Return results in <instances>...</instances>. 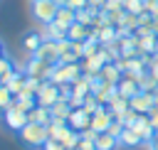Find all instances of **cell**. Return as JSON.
<instances>
[{
  "instance_id": "cell-1",
  "label": "cell",
  "mask_w": 158,
  "mask_h": 150,
  "mask_svg": "<svg viewBox=\"0 0 158 150\" xmlns=\"http://www.w3.org/2000/svg\"><path fill=\"white\" fill-rule=\"evenodd\" d=\"M17 133H20V140H22L25 148H42L49 140V128L42 125V123H32V120Z\"/></svg>"
},
{
  "instance_id": "cell-2",
  "label": "cell",
  "mask_w": 158,
  "mask_h": 150,
  "mask_svg": "<svg viewBox=\"0 0 158 150\" xmlns=\"http://www.w3.org/2000/svg\"><path fill=\"white\" fill-rule=\"evenodd\" d=\"M81 74H84L81 61H72V64H54V71H52L49 81H54V84H74Z\"/></svg>"
},
{
  "instance_id": "cell-3",
  "label": "cell",
  "mask_w": 158,
  "mask_h": 150,
  "mask_svg": "<svg viewBox=\"0 0 158 150\" xmlns=\"http://www.w3.org/2000/svg\"><path fill=\"white\" fill-rule=\"evenodd\" d=\"M81 59H84V42H72V39L59 42V64H72Z\"/></svg>"
},
{
  "instance_id": "cell-4",
  "label": "cell",
  "mask_w": 158,
  "mask_h": 150,
  "mask_svg": "<svg viewBox=\"0 0 158 150\" xmlns=\"http://www.w3.org/2000/svg\"><path fill=\"white\" fill-rule=\"evenodd\" d=\"M59 5L54 0H32V15L40 25H49L54 22V15H57Z\"/></svg>"
},
{
  "instance_id": "cell-5",
  "label": "cell",
  "mask_w": 158,
  "mask_h": 150,
  "mask_svg": "<svg viewBox=\"0 0 158 150\" xmlns=\"http://www.w3.org/2000/svg\"><path fill=\"white\" fill-rule=\"evenodd\" d=\"M35 98H37V106H44V108H52L57 101H59V84H54V81H44L42 86H40V91L35 93Z\"/></svg>"
},
{
  "instance_id": "cell-6",
  "label": "cell",
  "mask_w": 158,
  "mask_h": 150,
  "mask_svg": "<svg viewBox=\"0 0 158 150\" xmlns=\"http://www.w3.org/2000/svg\"><path fill=\"white\" fill-rule=\"evenodd\" d=\"M52 71H54V64H49V61H44V59H37V57H30V61H27V66H25V74H27V76H37V79H42V81H47V79L52 76Z\"/></svg>"
},
{
  "instance_id": "cell-7",
  "label": "cell",
  "mask_w": 158,
  "mask_h": 150,
  "mask_svg": "<svg viewBox=\"0 0 158 150\" xmlns=\"http://www.w3.org/2000/svg\"><path fill=\"white\" fill-rule=\"evenodd\" d=\"M116 118L111 116V111H109V106H99L94 113H91V130H96V133H106L109 128H111V123H114Z\"/></svg>"
},
{
  "instance_id": "cell-8",
  "label": "cell",
  "mask_w": 158,
  "mask_h": 150,
  "mask_svg": "<svg viewBox=\"0 0 158 150\" xmlns=\"http://www.w3.org/2000/svg\"><path fill=\"white\" fill-rule=\"evenodd\" d=\"M5 123H7L10 130H22V128L30 123V118H27L25 111H20V108L12 103L10 108H5Z\"/></svg>"
},
{
  "instance_id": "cell-9",
  "label": "cell",
  "mask_w": 158,
  "mask_h": 150,
  "mask_svg": "<svg viewBox=\"0 0 158 150\" xmlns=\"http://www.w3.org/2000/svg\"><path fill=\"white\" fill-rule=\"evenodd\" d=\"M131 108L136 111V113H141V116H148V111L156 106V93H148V91H141V93H136L131 101Z\"/></svg>"
},
{
  "instance_id": "cell-10",
  "label": "cell",
  "mask_w": 158,
  "mask_h": 150,
  "mask_svg": "<svg viewBox=\"0 0 158 150\" xmlns=\"http://www.w3.org/2000/svg\"><path fill=\"white\" fill-rule=\"evenodd\" d=\"M67 125H69L72 130H77V133H84V130L91 125V116H89L84 108H72V113H69V118H67Z\"/></svg>"
},
{
  "instance_id": "cell-11",
  "label": "cell",
  "mask_w": 158,
  "mask_h": 150,
  "mask_svg": "<svg viewBox=\"0 0 158 150\" xmlns=\"http://www.w3.org/2000/svg\"><path fill=\"white\" fill-rule=\"evenodd\" d=\"M32 57L44 59V61H49V64H59V42L44 39V42H42V47H40V49H37Z\"/></svg>"
},
{
  "instance_id": "cell-12",
  "label": "cell",
  "mask_w": 158,
  "mask_h": 150,
  "mask_svg": "<svg viewBox=\"0 0 158 150\" xmlns=\"http://www.w3.org/2000/svg\"><path fill=\"white\" fill-rule=\"evenodd\" d=\"M116 93L121 96V98H133L136 93H141V84H138V79H133V76H121V81L116 84Z\"/></svg>"
},
{
  "instance_id": "cell-13",
  "label": "cell",
  "mask_w": 158,
  "mask_h": 150,
  "mask_svg": "<svg viewBox=\"0 0 158 150\" xmlns=\"http://www.w3.org/2000/svg\"><path fill=\"white\" fill-rule=\"evenodd\" d=\"M138 49H141L143 57H153V54H158V34H156V32L138 34Z\"/></svg>"
},
{
  "instance_id": "cell-14",
  "label": "cell",
  "mask_w": 158,
  "mask_h": 150,
  "mask_svg": "<svg viewBox=\"0 0 158 150\" xmlns=\"http://www.w3.org/2000/svg\"><path fill=\"white\" fill-rule=\"evenodd\" d=\"M42 42H44V34H42L40 30H30V32L22 34V49L30 52V54H35V52L42 47Z\"/></svg>"
},
{
  "instance_id": "cell-15",
  "label": "cell",
  "mask_w": 158,
  "mask_h": 150,
  "mask_svg": "<svg viewBox=\"0 0 158 150\" xmlns=\"http://www.w3.org/2000/svg\"><path fill=\"white\" fill-rule=\"evenodd\" d=\"M121 76H123V71H121V66H118L116 61H109V64H104V69L99 71V79L109 81L111 86H116V84L121 81Z\"/></svg>"
},
{
  "instance_id": "cell-16",
  "label": "cell",
  "mask_w": 158,
  "mask_h": 150,
  "mask_svg": "<svg viewBox=\"0 0 158 150\" xmlns=\"http://www.w3.org/2000/svg\"><path fill=\"white\" fill-rule=\"evenodd\" d=\"M54 22L59 25V27H64V30H69L74 22H77V12L72 10V7H67V5H59V10H57V15H54Z\"/></svg>"
},
{
  "instance_id": "cell-17",
  "label": "cell",
  "mask_w": 158,
  "mask_h": 150,
  "mask_svg": "<svg viewBox=\"0 0 158 150\" xmlns=\"http://www.w3.org/2000/svg\"><path fill=\"white\" fill-rule=\"evenodd\" d=\"M96 27V25H94ZM96 39L99 44H114L118 39V27L116 25H104V27H96Z\"/></svg>"
},
{
  "instance_id": "cell-18",
  "label": "cell",
  "mask_w": 158,
  "mask_h": 150,
  "mask_svg": "<svg viewBox=\"0 0 158 150\" xmlns=\"http://www.w3.org/2000/svg\"><path fill=\"white\" fill-rule=\"evenodd\" d=\"M146 140L133 130V128H123L121 130V135H118V145L121 148H138V145H143Z\"/></svg>"
},
{
  "instance_id": "cell-19",
  "label": "cell",
  "mask_w": 158,
  "mask_h": 150,
  "mask_svg": "<svg viewBox=\"0 0 158 150\" xmlns=\"http://www.w3.org/2000/svg\"><path fill=\"white\" fill-rule=\"evenodd\" d=\"M25 84H27V74H25V71H17V69H15V71L10 74V79L5 81V86L10 89L12 96H17V93L25 89Z\"/></svg>"
},
{
  "instance_id": "cell-20",
  "label": "cell",
  "mask_w": 158,
  "mask_h": 150,
  "mask_svg": "<svg viewBox=\"0 0 158 150\" xmlns=\"http://www.w3.org/2000/svg\"><path fill=\"white\" fill-rule=\"evenodd\" d=\"M40 32L44 34V39H52V42H62V39H67V30H64V27H59L57 22L42 25V30H40Z\"/></svg>"
},
{
  "instance_id": "cell-21",
  "label": "cell",
  "mask_w": 158,
  "mask_h": 150,
  "mask_svg": "<svg viewBox=\"0 0 158 150\" xmlns=\"http://www.w3.org/2000/svg\"><path fill=\"white\" fill-rule=\"evenodd\" d=\"M89 34H91V27H86V25H81V22H74V25L67 30V39H72V42H86Z\"/></svg>"
},
{
  "instance_id": "cell-22",
  "label": "cell",
  "mask_w": 158,
  "mask_h": 150,
  "mask_svg": "<svg viewBox=\"0 0 158 150\" xmlns=\"http://www.w3.org/2000/svg\"><path fill=\"white\" fill-rule=\"evenodd\" d=\"M131 108V103H128V98H121V96H116L111 103H109V111H111V116L116 118V120H121L123 116H126V111Z\"/></svg>"
},
{
  "instance_id": "cell-23",
  "label": "cell",
  "mask_w": 158,
  "mask_h": 150,
  "mask_svg": "<svg viewBox=\"0 0 158 150\" xmlns=\"http://www.w3.org/2000/svg\"><path fill=\"white\" fill-rule=\"evenodd\" d=\"M133 130H136L146 143H148V140L153 138V133H156V130H153V125H151V120H148V116H141V118L133 123Z\"/></svg>"
},
{
  "instance_id": "cell-24",
  "label": "cell",
  "mask_w": 158,
  "mask_h": 150,
  "mask_svg": "<svg viewBox=\"0 0 158 150\" xmlns=\"http://www.w3.org/2000/svg\"><path fill=\"white\" fill-rule=\"evenodd\" d=\"M94 143H96V150H116V148H118V138L111 135L109 130H106V133H99Z\"/></svg>"
},
{
  "instance_id": "cell-25",
  "label": "cell",
  "mask_w": 158,
  "mask_h": 150,
  "mask_svg": "<svg viewBox=\"0 0 158 150\" xmlns=\"http://www.w3.org/2000/svg\"><path fill=\"white\" fill-rule=\"evenodd\" d=\"M27 118H30L32 123H42V125H49V120H52V113H49V108H44V106H35V108L27 113Z\"/></svg>"
},
{
  "instance_id": "cell-26",
  "label": "cell",
  "mask_w": 158,
  "mask_h": 150,
  "mask_svg": "<svg viewBox=\"0 0 158 150\" xmlns=\"http://www.w3.org/2000/svg\"><path fill=\"white\" fill-rule=\"evenodd\" d=\"M81 69H84V74H99L101 69H104V59L96 54V57H86V59H81Z\"/></svg>"
},
{
  "instance_id": "cell-27",
  "label": "cell",
  "mask_w": 158,
  "mask_h": 150,
  "mask_svg": "<svg viewBox=\"0 0 158 150\" xmlns=\"http://www.w3.org/2000/svg\"><path fill=\"white\" fill-rule=\"evenodd\" d=\"M49 113H52V118H62V120H67L69 113H72V106H69V101H57V103L49 108Z\"/></svg>"
},
{
  "instance_id": "cell-28",
  "label": "cell",
  "mask_w": 158,
  "mask_h": 150,
  "mask_svg": "<svg viewBox=\"0 0 158 150\" xmlns=\"http://www.w3.org/2000/svg\"><path fill=\"white\" fill-rule=\"evenodd\" d=\"M12 71H15V64H12L7 57H0V84H5Z\"/></svg>"
},
{
  "instance_id": "cell-29",
  "label": "cell",
  "mask_w": 158,
  "mask_h": 150,
  "mask_svg": "<svg viewBox=\"0 0 158 150\" xmlns=\"http://www.w3.org/2000/svg\"><path fill=\"white\" fill-rule=\"evenodd\" d=\"M123 10L131 12V15H143V12H146V2H143V0H126Z\"/></svg>"
},
{
  "instance_id": "cell-30",
  "label": "cell",
  "mask_w": 158,
  "mask_h": 150,
  "mask_svg": "<svg viewBox=\"0 0 158 150\" xmlns=\"http://www.w3.org/2000/svg\"><path fill=\"white\" fill-rule=\"evenodd\" d=\"M12 93H10V89L5 86V84H0V111H5V108H10L12 106Z\"/></svg>"
},
{
  "instance_id": "cell-31",
  "label": "cell",
  "mask_w": 158,
  "mask_h": 150,
  "mask_svg": "<svg viewBox=\"0 0 158 150\" xmlns=\"http://www.w3.org/2000/svg\"><path fill=\"white\" fill-rule=\"evenodd\" d=\"M99 106H101V103H99V98H96L94 93H89V96H84V106H81V108H84V111H86L89 116H91V113H94V111H96Z\"/></svg>"
},
{
  "instance_id": "cell-32",
  "label": "cell",
  "mask_w": 158,
  "mask_h": 150,
  "mask_svg": "<svg viewBox=\"0 0 158 150\" xmlns=\"http://www.w3.org/2000/svg\"><path fill=\"white\" fill-rule=\"evenodd\" d=\"M138 118H141V113H136L133 108H128V111H126V116L121 118V123H123V128H133V123H136Z\"/></svg>"
},
{
  "instance_id": "cell-33",
  "label": "cell",
  "mask_w": 158,
  "mask_h": 150,
  "mask_svg": "<svg viewBox=\"0 0 158 150\" xmlns=\"http://www.w3.org/2000/svg\"><path fill=\"white\" fill-rule=\"evenodd\" d=\"M77 148H79V150H96V143H94L91 138H84V135H81L79 143H77Z\"/></svg>"
},
{
  "instance_id": "cell-34",
  "label": "cell",
  "mask_w": 158,
  "mask_h": 150,
  "mask_svg": "<svg viewBox=\"0 0 158 150\" xmlns=\"http://www.w3.org/2000/svg\"><path fill=\"white\" fill-rule=\"evenodd\" d=\"M42 84H44V81H42V79H37V76H27V89H30V91H32V93H37V91H40V86H42Z\"/></svg>"
},
{
  "instance_id": "cell-35",
  "label": "cell",
  "mask_w": 158,
  "mask_h": 150,
  "mask_svg": "<svg viewBox=\"0 0 158 150\" xmlns=\"http://www.w3.org/2000/svg\"><path fill=\"white\" fill-rule=\"evenodd\" d=\"M72 98V84H59V101H69Z\"/></svg>"
},
{
  "instance_id": "cell-36",
  "label": "cell",
  "mask_w": 158,
  "mask_h": 150,
  "mask_svg": "<svg viewBox=\"0 0 158 150\" xmlns=\"http://www.w3.org/2000/svg\"><path fill=\"white\" fill-rule=\"evenodd\" d=\"M67 7H72L74 12H79V10L89 7V0H67Z\"/></svg>"
},
{
  "instance_id": "cell-37",
  "label": "cell",
  "mask_w": 158,
  "mask_h": 150,
  "mask_svg": "<svg viewBox=\"0 0 158 150\" xmlns=\"http://www.w3.org/2000/svg\"><path fill=\"white\" fill-rule=\"evenodd\" d=\"M148 71H151V76L158 81V54H153V57L148 59Z\"/></svg>"
},
{
  "instance_id": "cell-38",
  "label": "cell",
  "mask_w": 158,
  "mask_h": 150,
  "mask_svg": "<svg viewBox=\"0 0 158 150\" xmlns=\"http://www.w3.org/2000/svg\"><path fill=\"white\" fill-rule=\"evenodd\" d=\"M42 150H64V145H62L57 138H49V140L42 145Z\"/></svg>"
},
{
  "instance_id": "cell-39",
  "label": "cell",
  "mask_w": 158,
  "mask_h": 150,
  "mask_svg": "<svg viewBox=\"0 0 158 150\" xmlns=\"http://www.w3.org/2000/svg\"><path fill=\"white\" fill-rule=\"evenodd\" d=\"M143 2H146V12L158 17V0H143Z\"/></svg>"
},
{
  "instance_id": "cell-40",
  "label": "cell",
  "mask_w": 158,
  "mask_h": 150,
  "mask_svg": "<svg viewBox=\"0 0 158 150\" xmlns=\"http://www.w3.org/2000/svg\"><path fill=\"white\" fill-rule=\"evenodd\" d=\"M148 120H151V125H153V130H158V103L148 111Z\"/></svg>"
},
{
  "instance_id": "cell-41",
  "label": "cell",
  "mask_w": 158,
  "mask_h": 150,
  "mask_svg": "<svg viewBox=\"0 0 158 150\" xmlns=\"http://www.w3.org/2000/svg\"><path fill=\"white\" fill-rule=\"evenodd\" d=\"M123 5H126V0H106V10H123Z\"/></svg>"
},
{
  "instance_id": "cell-42",
  "label": "cell",
  "mask_w": 158,
  "mask_h": 150,
  "mask_svg": "<svg viewBox=\"0 0 158 150\" xmlns=\"http://www.w3.org/2000/svg\"><path fill=\"white\" fill-rule=\"evenodd\" d=\"M106 0H89V7H96V10H104Z\"/></svg>"
},
{
  "instance_id": "cell-43",
  "label": "cell",
  "mask_w": 158,
  "mask_h": 150,
  "mask_svg": "<svg viewBox=\"0 0 158 150\" xmlns=\"http://www.w3.org/2000/svg\"><path fill=\"white\" fill-rule=\"evenodd\" d=\"M148 148H151V150H158V130H156V133H153V138L148 140Z\"/></svg>"
},
{
  "instance_id": "cell-44",
  "label": "cell",
  "mask_w": 158,
  "mask_h": 150,
  "mask_svg": "<svg viewBox=\"0 0 158 150\" xmlns=\"http://www.w3.org/2000/svg\"><path fill=\"white\" fill-rule=\"evenodd\" d=\"M0 57H5V47H2V42H0Z\"/></svg>"
},
{
  "instance_id": "cell-45",
  "label": "cell",
  "mask_w": 158,
  "mask_h": 150,
  "mask_svg": "<svg viewBox=\"0 0 158 150\" xmlns=\"http://www.w3.org/2000/svg\"><path fill=\"white\" fill-rule=\"evenodd\" d=\"M54 2H57V5H67V0H54Z\"/></svg>"
},
{
  "instance_id": "cell-46",
  "label": "cell",
  "mask_w": 158,
  "mask_h": 150,
  "mask_svg": "<svg viewBox=\"0 0 158 150\" xmlns=\"http://www.w3.org/2000/svg\"><path fill=\"white\" fill-rule=\"evenodd\" d=\"M64 150H79V148H77V145H74V148H64Z\"/></svg>"
},
{
  "instance_id": "cell-47",
  "label": "cell",
  "mask_w": 158,
  "mask_h": 150,
  "mask_svg": "<svg viewBox=\"0 0 158 150\" xmlns=\"http://www.w3.org/2000/svg\"><path fill=\"white\" fill-rule=\"evenodd\" d=\"M156 103H158V93H156Z\"/></svg>"
}]
</instances>
